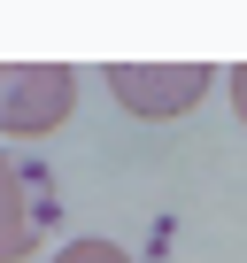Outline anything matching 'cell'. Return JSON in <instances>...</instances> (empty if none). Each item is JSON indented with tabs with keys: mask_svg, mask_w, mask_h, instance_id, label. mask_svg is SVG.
<instances>
[{
	"mask_svg": "<svg viewBox=\"0 0 247 263\" xmlns=\"http://www.w3.org/2000/svg\"><path fill=\"white\" fill-rule=\"evenodd\" d=\"M77 108V70L70 62H0V132L39 140Z\"/></svg>",
	"mask_w": 247,
	"mask_h": 263,
	"instance_id": "1",
	"label": "cell"
},
{
	"mask_svg": "<svg viewBox=\"0 0 247 263\" xmlns=\"http://www.w3.org/2000/svg\"><path fill=\"white\" fill-rule=\"evenodd\" d=\"M216 85L209 62H108V93L132 116H186Z\"/></svg>",
	"mask_w": 247,
	"mask_h": 263,
	"instance_id": "2",
	"label": "cell"
},
{
	"mask_svg": "<svg viewBox=\"0 0 247 263\" xmlns=\"http://www.w3.org/2000/svg\"><path fill=\"white\" fill-rule=\"evenodd\" d=\"M47 232V178L0 155V263H24Z\"/></svg>",
	"mask_w": 247,
	"mask_h": 263,
	"instance_id": "3",
	"label": "cell"
},
{
	"mask_svg": "<svg viewBox=\"0 0 247 263\" xmlns=\"http://www.w3.org/2000/svg\"><path fill=\"white\" fill-rule=\"evenodd\" d=\"M54 263H132V255H123L116 240H70V248H62Z\"/></svg>",
	"mask_w": 247,
	"mask_h": 263,
	"instance_id": "4",
	"label": "cell"
},
{
	"mask_svg": "<svg viewBox=\"0 0 247 263\" xmlns=\"http://www.w3.org/2000/svg\"><path fill=\"white\" fill-rule=\"evenodd\" d=\"M224 85H232V108H239V124H247V62H239V70H232Z\"/></svg>",
	"mask_w": 247,
	"mask_h": 263,
	"instance_id": "5",
	"label": "cell"
}]
</instances>
